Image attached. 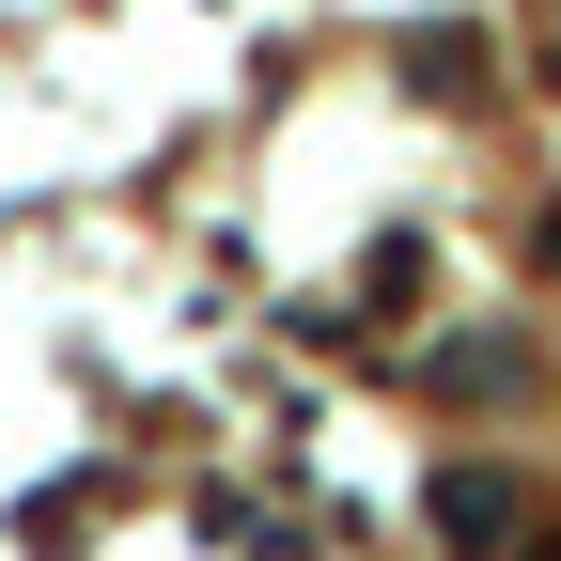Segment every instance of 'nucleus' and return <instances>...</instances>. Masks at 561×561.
I'll use <instances>...</instances> for the list:
<instances>
[{
	"mask_svg": "<svg viewBox=\"0 0 561 561\" xmlns=\"http://www.w3.org/2000/svg\"><path fill=\"white\" fill-rule=\"evenodd\" d=\"M405 94H437V110H483V47H468V32H405Z\"/></svg>",
	"mask_w": 561,
	"mask_h": 561,
	"instance_id": "obj_2",
	"label": "nucleus"
},
{
	"mask_svg": "<svg viewBox=\"0 0 561 561\" xmlns=\"http://www.w3.org/2000/svg\"><path fill=\"white\" fill-rule=\"evenodd\" d=\"M515 250H530V280H561V203H530V234H515Z\"/></svg>",
	"mask_w": 561,
	"mask_h": 561,
	"instance_id": "obj_4",
	"label": "nucleus"
},
{
	"mask_svg": "<svg viewBox=\"0 0 561 561\" xmlns=\"http://www.w3.org/2000/svg\"><path fill=\"white\" fill-rule=\"evenodd\" d=\"M437 390H453V405H515L530 375H515V343L483 328V343H437Z\"/></svg>",
	"mask_w": 561,
	"mask_h": 561,
	"instance_id": "obj_3",
	"label": "nucleus"
},
{
	"mask_svg": "<svg viewBox=\"0 0 561 561\" xmlns=\"http://www.w3.org/2000/svg\"><path fill=\"white\" fill-rule=\"evenodd\" d=\"M437 530L453 546H500L515 530V468H437Z\"/></svg>",
	"mask_w": 561,
	"mask_h": 561,
	"instance_id": "obj_1",
	"label": "nucleus"
}]
</instances>
